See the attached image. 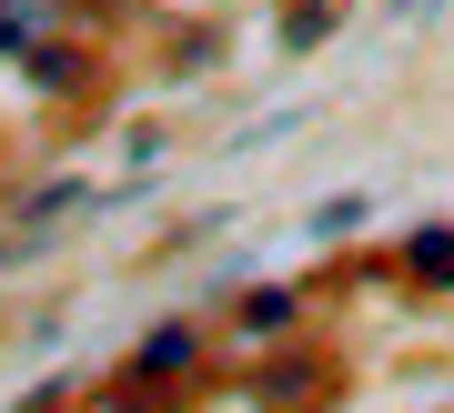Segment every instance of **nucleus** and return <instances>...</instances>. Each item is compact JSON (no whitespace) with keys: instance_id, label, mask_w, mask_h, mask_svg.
<instances>
[{"instance_id":"nucleus-1","label":"nucleus","mask_w":454,"mask_h":413,"mask_svg":"<svg viewBox=\"0 0 454 413\" xmlns=\"http://www.w3.org/2000/svg\"><path fill=\"white\" fill-rule=\"evenodd\" d=\"M192 363H202V323H162V333L131 353V373H142V383H182Z\"/></svg>"},{"instance_id":"nucleus-2","label":"nucleus","mask_w":454,"mask_h":413,"mask_svg":"<svg viewBox=\"0 0 454 413\" xmlns=\"http://www.w3.org/2000/svg\"><path fill=\"white\" fill-rule=\"evenodd\" d=\"M404 262H414V272H454V232H414Z\"/></svg>"},{"instance_id":"nucleus-3","label":"nucleus","mask_w":454,"mask_h":413,"mask_svg":"<svg viewBox=\"0 0 454 413\" xmlns=\"http://www.w3.org/2000/svg\"><path fill=\"white\" fill-rule=\"evenodd\" d=\"M243 323H253V333H273V323H293V292H253V302H243Z\"/></svg>"}]
</instances>
